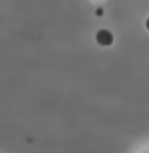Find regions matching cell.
Instances as JSON below:
<instances>
[{
	"mask_svg": "<svg viewBox=\"0 0 149 153\" xmlns=\"http://www.w3.org/2000/svg\"><path fill=\"white\" fill-rule=\"evenodd\" d=\"M147 29H149V18H147Z\"/></svg>",
	"mask_w": 149,
	"mask_h": 153,
	"instance_id": "obj_1",
	"label": "cell"
}]
</instances>
